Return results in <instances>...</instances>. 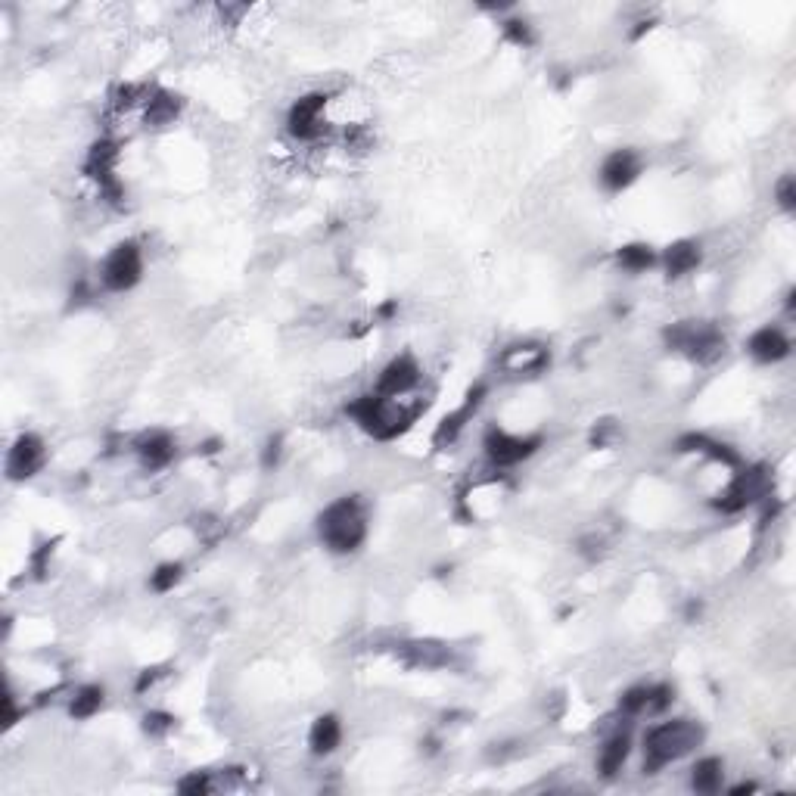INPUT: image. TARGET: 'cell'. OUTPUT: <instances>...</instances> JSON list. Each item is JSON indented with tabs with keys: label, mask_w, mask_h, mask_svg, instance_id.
Here are the masks:
<instances>
[{
	"label": "cell",
	"mask_w": 796,
	"mask_h": 796,
	"mask_svg": "<svg viewBox=\"0 0 796 796\" xmlns=\"http://www.w3.org/2000/svg\"><path fill=\"white\" fill-rule=\"evenodd\" d=\"M703 725L694 719H669L644 731V772L657 775L666 765L691 756L703 744Z\"/></svg>",
	"instance_id": "cell-1"
},
{
	"label": "cell",
	"mask_w": 796,
	"mask_h": 796,
	"mask_svg": "<svg viewBox=\"0 0 796 796\" xmlns=\"http://www.w3.org/2000/svg\"><path fill=\"white\" fill-rule=\"evenodd\" d=\"M346 414L361 426L367 436L389 442V439L402 436L417 420L420 405H408V398H386L377 392H367V395H358L355 402H349Z\"/></svg>",
	"instance_id": "cell-2"
},
{
	"label": "cell",
	"mask_w": 796,
	"mask_h": 796,
	"mask_svg": "<svg viewBox=\"0 0 796 796\" xmlns=\"http://www.w3.org/2000/svg\"><path fill=\"white\" fill-rule=\"evenodd\" d=\"M318 535L327 551L355 554L367 538V510L358 495L330 501L318 517Z\"/></svg>",
	"instance_id": "cell-3"
},
{
	"label": "cell",
	"mask_w": 796,
	"mask_h": 796,
	"mask_svg": "<svg viewBox=\"0 0 796 796\" xmlns=\"http://www.w3.org/2000/svg\"><path fill=\"white\" fill-rule=\"evenodd\" d=\"M144 280V249L134 240L116 243L100 262V283L106 293H131Z\"/></svg>",
	"instance_id": "cell-4"
},
{
	"label": "cell",
	"mask_w": 796,
	"mask_h": 796,
	"mask_svg": "<svg viewBox=\"0 0 796 796\" xmlns=\"http://www.w3.org/2000/svg\"><path fill=\"white\" fill-rule=\"evenodd\" d=\"M666 346L688 355L691 361L709 364L725 352V336L703 321H678L666 330Z\"/></svg>",
	"instance_id": "cell-5"
},
{
	"label": "cell",
	"mask_w": 796,
	"mask_h": 796,
	"mask_svg": "<svg viewBox=\"0 0 796 796\" xmlns=\"http://www.w3.org/2000/svg\"><path fill=\"white\" fill-rule=\"evenodd\" d=\"M772 492V476L765 467H747L741 473H734L728 486L716 495L713 507L719 514H741L750 504L765 501Z\"/></svg>",
	"instance_id": "cell-6"
},
{
	"label": "cell",
	"mask_w": 796,
	"mask_h": 796,
	"mask_svg": "<svg viewBox=\"0 0 796 796\" xmlns=\"http://www.w3.org/2000/svg\"><path fill=\"white\" fill-rule=\"evenodd\" d=\"M538 445H542L538 436H517V433H507V430H489L486 439H482V451H486V458L495 470L523 464L526 458H532V454L538 451Z\"/></svg>",
	"instance_id": "cell-7"
},
{
	"label": "cell",
	"mask_w": 796,
	"mask_h": 796,
	"mask_svg": "<svg viewBox=\"0 0 796 796\" xmlns=\"http://www.w3.org/2000/svg\"><path fill=\"white\" fill-rule=\"evenodd\" d=\"M327 94L315 91V94H305L299 97L290 112H287V131L293 140H302V144H311V140H321L324 131H327V122H324V112H327Z\"/></svg>",
	"instance_id": "cell-8"
},
{
	"label": "cell",
	"mask_w": 796,
	"mask_h": 796,
	"mask_svg": "<svg viewBox=\"0 0 796 796\" xmlns=\"http://www.w3.org/2000/svg\"><path fill=\"white\" fill-rule=\"evenodd\" d=\"M47 464V442L35 433H22L7 451V476L13 482L32 479L44 470Z\"/></svg>",
	"instance_id": "cell-9"
},
{
	"label": "cell",
	"mask_w": 796,
	"mask_h": 796,
	"mask_svg": "<svg viewBox=\"0 0 796 796\" xmlns=\"http://www.w3.org/2000/svg\"><path fill=\"white\" fill-rule=\"evenodd\" d=\"M420 380H423V371H420V364H417V358H411V355H398V358H392L383 371H380V377H377V395H386V398H411L414 395V389L420 386Z\"/></svg>",
	"instance_id": "cell-10"
},
{
	"label": "cell",
	"mask_w": 796,
	"mask_h": 796,
	"mask_svg": "<svg viewBox=\"0 0 796 796\" xmlns=\"http://www.w3.org/2000/svg\"><path fill=\"white\" fill-rule=\"evenodd\" d=\"M641 168H644V162H641V156L635 150H613L601 162V168H597V178H601L604 190L622 193V190H629L641 178Z\"/></svg>",
	"instance_id": "cell-11"
},
{
	"label": "cell",
	"mask_w": 796,
	"mask_h": 796,
	"mask_svg": "<svg viewBox=\"0 0 796 796\" xmlns=\"http://www.w3.org/2000/svg\"><path fill=\"white\" fill-rule=\"evenodd\" d=\"M551 361V352L542 343H517L501 355V371L507 377H535Z\"/></svg>",
	"instance_id": "cell-12"
},
{
	"label": "cell",
	"mask_w": 796,
	"mask_h": 796,
	"mask_svg": "<svg viewBox=\"0 0 796 796\" xmlns=\"http://www.w3.org/2000/svg\"><path fill=\"white\" fill-rule=\"evenodd\" d=\"M134 454L140 458V464H144V470H165L175 461L178 442L172 433H165V430H147V433L137 436Z\"/></svg>",
	"instance_id": "cell-13"
},
{
	"label": "cell",
	"mask_w": 796,
	"mask_h": 796,
	"mask_svg": "<svg viewBox=\"0 0 796 796\" xmlns=\"http://www.w3.org/2000/svg\"><path fill=\"white\" fill-rule=\"evenodd\" d=\"M790 349H793L790 336L778 324H765L747 339V352L759 364H778L790 355Z\"/></svg>",
	"instance_id": "cell-14"
},
{
	"label": "cell",
	"mask_w": 796,
	"mask_h": 796,
	"mask_svg": "<svg viewBox=\"0 0 796 796\" xmlns=\"http://www.w3.org/2000/svg\"><path fill=\"white\" fill-rule=\"evenodd\" d=\"M703 262V249L697 240H675L663 249L660 255V265L666 268V274L675 280V277H685L691 271H697V265Z\"/></svg>",
	"instance_id": "cell-15"
},
{
	"label": "cell",
	"mask_w": 796,
	"mask_h": 796,
	"mask_svg": "<svg viewBox=\"0 0 796 796\" xmlns=\"http://www.w3.org/2000/svg\"><path fill=\"white\" fill-rule=\"evenodd\" d=\"M339 744H343V722H339V716L333 713H324L318 716L315 722H311V731H308V747L315 756H330L339 750Z\"/></svg>",
	"instance_id": "cell-16"
},
{
	"label": "cell",
	"mask_w": 796,
	"mask_h": 796,
	"mask_svg": "<svg viewBox=\"0 0 796 796\" xmlns=\"http://www.w3.org/2000/svg\"><path fill=\"white\" fill-rule=\"evenodd\" d=\"M629 756H632V737L619 731V734L607 737L601 753H597V772H601L604 778H616L625 769Z\"/></svg>",
	"instance_id": "cell-17"
},
{
	"label": "cell",
	"mask_w": 796,
	"mask_h": 796,
	"mask_svg": "<svg viewBox=\"0 0 796 796\" xmlns=\"http://www.w3.org/2000/svg\"><path fill=\"white\" fill-rule=\"evenodd\" d=\"M178 112H181V103L175 94H168V91H150L144 100V122L153 128L172 125L178 119Z\"/></svg>",
	"instance_id": "cell-18"
},
{
	"label": "cell",
	"mask_w": 796,
	"mask_h": 796,
	"mask_svg": "<svg viewBox=\"0 0 796 796\" xmlns=\"http://www.w3.org/2000/svg\"><path fill=\"white\" fill-rule=\"evenodd\" d=\"M725 784V762L719 756H703L691 769V787L697 793H719Z\"/></svg>",
	"instance_id": "cell-19"
},
{
	"label": "cell",
	"mask_w": 796,
	"mask_h": 796,
	"mask_svg": "<svg viewBox=\"0 0 796 796\" xmlns=\"http://www.w3.org/2000/svg\"><path fill=\"white\" fill-rule=\"evenodd\" d=\"M106 703V688L103 685H81L72 691L69 697V716L84 722V719H94Z\"/></svg>",
	"instance_id": "cell-20"
},
{
	"label": "cell",
	"mask_w": 796,
	"mask_h": 796,
	"mask_svg": "<svg viewBox=\"0 0 796 796\" xmlns=\"http://www.w3.org/2000/svg\"><path fill=\"white\" fill-rule=\"evenodd\" d=\"M616 262L622 271L641 274V271H650L653 265H660V252L647 243H625L616 249Z\"/></svg>",
	"instance_id": "cell-21"
},
{
	"label": "cell",
	"mask_w": 796,
	"mask_h": 796,
	"mask_svg": "<svg viewBox=\"0 0 796 796\" xmlns=\"http://www.w3.org/2000/svg\"><path fill=\"white\" fill-rule=\"evenodd\" d=\"M650 700H653V685H632L629 691H622V697H619V713L625 719L650 716Z\"/></svg>",
	"instance_id": "cell-22"
},
{
	"label": "cell",
	"mask_w": 796,
	"mask_h": 796,
	"mask_svg": "<svg viewBox=\"0 0 796 796\" xmlns=\"http://www.w3.org/2000/svg\"><path fill=\"white\" fill-rule=\"evenodd\" d=\"M184 579V566L178 560H168V563H159L156 570L150 573V588L156 594H168V591H175Z\"/></svg>",
	"instance_id": "cell-23"
},
{
	"label": "cell",
	"mask_w": 796,
	"mask_h": 796,
	"mask_svg": "<svg viewBox=\"0 0 796 796\" xmlns=\"http://www.w3.org/2000/svg\"><path fill=\"white\" fill-rule=\"evenodd\" d=\"M178 790L187 793V796H206V793L215 790V781H212L209 772H190L187 778L178 781Z\"/></svg>",
	"instance_id": "cell-24"
},
{
	"label": "cell",
	"mask_w": 796,
	"mask_h": 796,
	"mask_svg": "<svg viewBox=\"0 0 796 796\" xmlns=\"http://www.w3.org/2000/svg\"><path fill=\"white\" fill-rule=\"evenodd\" d=\"M175 716L172 713H162V709H153V713H147L144 716V731L150 734V737H165L168 731L175 728Z\"/></svg>",
	"instance_id": "cell-25"
},
{
	"label": "cell",
	"mask_w": 796,
	"mask_h": 796,
	"mask_svg": "<svg viewBox=\"0 0 796 796\" xmlns=\"http://www.w3.org/2000/svg\"><path fill=\"white\" fill-rule=\"evenodd\" d=\"M504 35L514 41V44H520V47H529L535 41L532 38V25L526 19H507L504 22Z\"/></svg>",
	"instance_id": "cell-26"
},
{
	"label": "cell",
	"mask_w": 796,
	"mask_h": 796,
	"mask_svg": "<svg viewBox=\"0 0 796 796\" xmlns=\"http://www.w3.org/2000/svg\"><path fill=\"white\" fill-rule=\"evenodd\" d=\"M775 203H778V209H784V212H793V209H796V181H793L790 175H784V178L775 184Z\"/></svg>",
	"instance_id": "cell-27"
},
{
	"label": "cell",
	"mask_w": 796,
	"mask_h": 796,
	"mask_svg": "<svg viewBox=\"0 0 796 796\" xmlns=\"http://www.w3.org/2000/svg\"><path fill=\"white\" fill-rule=\"evenodd\" d=\"M280 454H283V439H280V436H271V439H268V445H265V454H262V464H265L268 470H271V467H277Z\"/></svg>",
	"instance_id": "cell-28"
},
{
	"label": "cell",
	"mask_w": 796,
	"mask_h": 796,
	"mask_svg": "<svg viewBox=\"0 0 796 796\" xmlns=\"http://www.w3.org/2000/svg\"><path fill=\"white\" fill-rule=\"evenodd\" d=\"M756 790V784H737V787H731V793L734 796H741V793H753Z\"/></svg>",
	"instance_id": "cell-29"
}]
</instances>
